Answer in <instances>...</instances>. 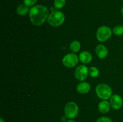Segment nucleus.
I'll use <instances>...</instances> for the list:
<instances>
[{"label": "nucleus", "instance_id": "6e6552de", "mask_svg": "<svg viewBox=\"0 0 123 122\" xmlns=\"http://www.w3.org/2000/svg\"><path fill=\"white\" fill-rule=\"evenodd\" d=\"M110 104L114 110H118L122 107L123 101V99L118 94H114L110 98Z\"/></svg>", "mask_w": 123, "mask_h": 122}, {"label": "nucleus", "instance_id": "423d86ee", "mask_svg": "<svg viewBox=\"0 0 123 122\" xmlns=\"http://www.w3.org/2000/svg\"><path fill=\"white\" fill-rule=\"evenodd\" d=\"M79 61L78 56L74 53H68L62 59V63L67 68H73L77 65Z\"/></svg>", "mask_w": 123, "mask_h": 122}, {"label": "nucleus", "instance_id": "9d476101", "mask_svg": "<svg viewBox=\"0 0 123 122\" xmlns=\"http://www.w3.org/2000/svg\"><path fill=\"white\" fill-rule=\"evenodd\" d=\"M90 89H91V86L88 83L82 82L78 85L76 90L78 93L85 94L90 90Z\"/></svg>", "mask_w": 123, "mask_h": 122}, {"label": "nucleus", "instance_id": "b1692460", "mask_svg": "<svg viewBox=\"0 0 123 122\" xmlns=\"http://www.w3.org/2000/svg\"></svg>", "mask_w": 123, "mask_h": 122}, {"label": "nucleus", "instance_id": "2eb2a0df", "mask_svg": "<svg viewBox=\"0 0 123 122\" xmlns=\"http://www.w3.org/2000/svg\"><path fill=\"white\" fill-rule=\"evenodd\" d=\"M54 5L56 9H61L66 5V0H54Z\"/></svg>", "mask_w": 123, "mask_h": 122}, {"label": "nucleus", "instance_id": "6ab92c4d", "mask_svg": "<svg viewBox=\"0 0 123 122\" xmlns=\"http://www.w3.org/2000/svg\"><path fill=\"white\" fill-rule=\"evenodd\" d=\"M37 0H24V3L28 7H31L36 3Z\"/></svg>", "mask_w": 123, "mask_h": 122}, {"label": "nucleus", "instance_id": "20e7f679", "mask_svg": "<svg viewBox=\"0 0 123 122\" xmlns=\"http://www.w3.org/2000/svg\"><path fill=\"white\" fill-rule=\"evenodd\" d=\"M65 116L69 119H73L78 115L79 108L78 105L74 102L67 103L64 107Z\"/></svg>", "mask_w": 123, "mask_h": 122}, {"label": "nucleus", "instance_id": "dca6fc26", "mask_svg": "<svg viewBox=\"0 0 123 122\" xmlns=\"http://www.w3.org/2000/svg\"><path fill=\"white\" fill-rule=\"evenodd\" d=\"M100 72L99 70L96 67H91L89 68V74L90 76L93 78H96L99 75Z\"/></svg>", "mask_w": 123, "mask_h": 122}, {"label": "nucleus", "instance_id": "39448f33", "mask_svg": "<svg viewBox=\"0 0 123 122\" xmlns=\"http://www.w3.org/2000/svg\"><path fill=\"white\" fill-rule=\"evenodd\" d=\"M112 30L106 26H102L97 29L96 37L100 42H104L108 40L112 35Z\"/></svg>", "mask_w": 123, "mask_h": 122}, {"label": "nucleus", "instance_id": "1a4fd4ad", "mask_svg": "<svg viewBox=\"0 0 123 122\" xmlns=\"http://www.w3.org/2000/svg\"><path fill=\"white\" fill-rule=\"evenodd\" d=\"M96 53L99 58L104 59L108 56V50L105 45L100 44V45H97V47H96Z\"/></svg>", "mask_w": 123, "mask_h": 122}, {"label": "nucleus", "instance_id": "a211bd4d", "mask_svg": "<svg viewBox=\"0 0 123 122\" xmlns=\"http://www.w3.org/2000/svg\"><path fill=\"white\" fill-rule=\"evenodd\" d=\"M96 122H113L110 118L108 117H102L98 118Z\"/></svg>", "mask_w": 123, "mask_h": 122}, {"label": "nucleus", "instance_id": "5701e85b", "mask_svg": "<svg viewBox=\"0 0 123 122\" xmlns=\"http://www.w3.org/2000/svg\"><path fill=\"white\" fill-rule=\"evenodd\" d=\"M121 13H122V14L123 15V6L122 8H121Z\"/></svg>", "mask_w": 123, "mask_h": 122}, {"label": "nucleus", "instance_id": "f257e3e1", "mask_svg": "<svg viewBox=\"0 0 123 122\" xmlns=\"http://www.w3.org/2000/svg\"><path fill=\"white\" fill-rule=\"evenodd\" d=\"M29 15L32 24L35 26H40L48 19L49 14L46 7L42 5H37L30 9Z\"/></svg>", "mask_w": 123, "mask_h": 122}, {"label": "nucleus", "instance_id": "f8f14e48", "mask_svg": "<svg viewBox=\"0 0 123 122\" xmlns=\"http://www.w3.org/2000/svg\"><path fill=\"white\" fill-rule=\"evenodd\" d=\"M92 59V55L88 51H82L79 55V60L83 63H89Z\"/></svg>", "mask_w": 123, "mask_h": 122}, {"label": "nucleus", "instance_id": "9b49d317", "mask_svg": "<svg viewBox=\"0 0 123 122\" xmlns=\"http://www.w3.org/2000/svg\"><path fill=\"white\" fill-rule=\"evenodd\" d=\"M110 102L107 101L106 100H103L99 103L98 105V110L100 112L103 114H106L111 109Z\"/></svg>", "mask_w": 123, "mask_h": 122}, {"label": "nucleus", "instance_id": "f03ea898", "mask_svg": "<svg viewBox=\"0 0 123 122\" xmlns=\"http://www.w3.org/2000/svg\"><path fill=\"white\" fill-rule=\"evenodd\" d=\"M65 20V16L62 12L58 10L53 11L50 13L48 18V22L54 27L61 26Z\"/></svg>", "mask_w": 123, "mask_h": 122}, {"label": "nucleus", "instance_id": "0eeeda50", "mask_svg": "<svg viewBox=\"0 0 123 122\" xmlns=\"http://www.w3.org/2000/svg\"><path fill=\"white\" fill-rule=\"evenodd\" d=\"M89 74V69L85 65H79L76 69L74 75L78 80L82 81L87 78Z\"/></svg>", "mask_w": 123, "mask_h": 122}, {"label": "nucleus", "instance_id": "412c9836", "mask_svg": "<svg viewBox=\"0 0 123 122\" xmlns=\"http://www.w3.org/2000/svg\"><path fill=\"white\" fill-rule=\"evenodd\" d=\"M67 122H76L74 120H73V119H70L68 120H67Z\"/></svg>", "mask_w": 123, "mask_h": 122}, {"label": "nucleus", "instance_id": "4be33fe9", "mask_svg": "<svg viewBox=\"0 0 123 122\" xmlns=\"http://www.w3.org/2000/svg\"><path fill=\"white\" fill-rule=\"evenodd\" d=\"M0 122H6L2 118H0Z\"/></svg>", "mask_w": 123, "mask_h": 122}, {"label": "nucleus", "instance_id": "ddd939ff", "mask_svg": "<svg viewBox=\"0 0 123 122\" xmlns=\"http://www.w3.org/2000/svg\"><path fill=\"white\" fill-rule=\"evenodd\" d=\"M30 9H29V7L25 5V4H20L17 7V13L20 16H25L28 13H30Z\"/></svg>", "mask_w": 123, "mask_h": 122}, {"label": "nucleus", "instance_id": "4468645a", "mask_svg": "<svg viewBox=\"0 0 123 122\" xmlns=\"http://www.w3.org/2000/svg\"><path fill=\"white\" fill-rule=\"evenodd\" d=\"M70 47V50L73 53H77L80 50V44L78 41H73L71 43Z\"/></svg>", "mask_w": 123, "mask_h": 122}, {"label": "nucleus", "instance_id": "aec40b11", "mask_svg": "<svg viewBox=\"0 0 123 122\" xmlns=\"http://www.w3.org/2000/svg\"><path fill=\"white\" fill-rule=\"evenodd\" d=\"M67 118H67V117H66V116H62V117H61V121H62V122H67Z\"/></svg>", "mask_w": 123, "mask_h": 122}, {"label": "nucleus", "instance_id": "7ed1b4c3", "mask_svg": "<svg viewBox=\"0 0 123 122\" xmlns=\"http://www.w3.org/2000/svg\"><path fill=\"white\" fill-rule=\"evenodd\" d=\"M96 92L100 99L107 100L111 98L112 91L109 85L106 84H99L96 88Z\"/></svg>", "mask_w": 123, "mask_h": 122}, {"label": "nucleus", "instance_id": "f3484780", "mask_svg": "<svg viewBox=\"0 0 123 122\" xmlns=\"http://www.w3.org/2000/svg\"><path fill=\"white\" fill-rule=\"evenodd\" d=\"M113 33L117 36H121L123 35V26L117 25L113 29Z\"/></svg>", "mask_w": 123, "mask_h": 122}]
</instances>
